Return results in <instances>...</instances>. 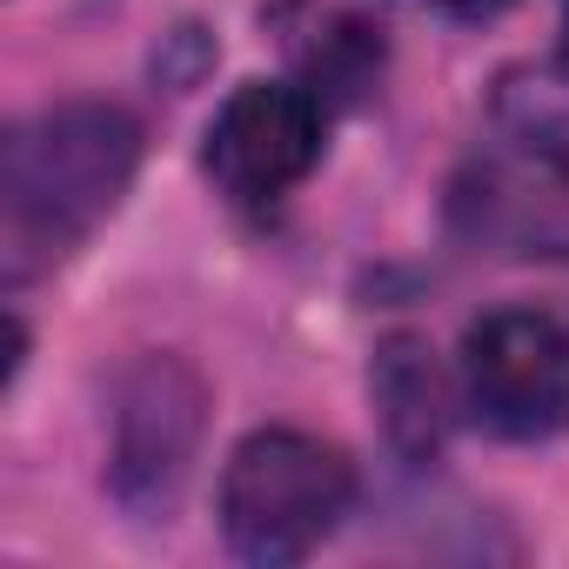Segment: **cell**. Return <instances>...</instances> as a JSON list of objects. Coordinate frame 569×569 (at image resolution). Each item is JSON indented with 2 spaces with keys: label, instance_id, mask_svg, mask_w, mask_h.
I'll list each match as a JSON object with an SVG mask.
<instances>
[{
  "label": "cell",
  "instance_id": "6da1fadb",
  "mask_svg": "<svg viewBox=\"0 0 569 569\" xmlns=\"http://www.w3.org/2000/svg\"><path fill=\"white\" fill-rule=\"evenodd\" d=\"M134 168H141V128L108 101H68L21 121L8 134V154H0L8 274L21 281L34 261H54L94 221H108Z\"/></svg>",
  "mask_w": 569,
  "mask_h": 569
},
{
  "label": "cell",
  "instance_id": "7a4b0ae2",
  "mask_svg": "<svg viewBox=\"0 0 569 569\" xmlns=\"http://www.w3.org/2000/svg\"><path fill=\"white\" fill-rule=\"evenodd\" d=\"M356 502V469L336 442L302 429H254L221 469V536L241 562L281 569L336 536Z\"/></svg>",
  "mask_w": 569,
  "mask_h": 569
},
{
  "label": "cell",
  "instance_id": "3957f363",
  "mask_svg": "<svg viewBox=\"0 0 569 569\" xmlns=\"http://www.w3.org/2000/svg\"><path fill=\"white\" fill-rule=\"evenodd\" d=\"M469 409L509 436L542 442L569 429V329L536 309H496L462 336Z\"/></svg>",
  "mask_w": 569,
  "mask_h": 569
},
{
  "label": "cell",
  "instance_id": "277c9868",
  "mask_svg": "<svg viewBox=\"0 0 569 569\" xmlns=\"http://www.w3.org/2000/svg\"><path fill=\"white\" fill-rule=\"evenodd\" d=\"M322 121H329V108L316 101V88L241 81L221 101V114L208 121L201 161L234 208H274L322 161Z\"/></svg>",
  "mask_w": 569,
  "mask_h": 569
},
{
  "label": "cell",
  "instance_id": "5b68a950",
  "mask_svg": "<svg viewBox=\"0 0 569 569\" xmlns=\"http://www.w3.org/2000/svg\"><path fill=\"white\" fill-rule=\"evenodd\" d=\"M449 214L469 241H482L496 254L569 268V141L522 134L516 148L482 154L456 181Z\"/></svg>",
  "mask_w": 569,
  "mask_h": 569
},
{
  "label": "cell",
  "instance_id": "8992f818",
  "mask_svg": "<svg viewBox=\"0 0 569 569\" xmlns=\"http://www.w3.org/2000/svg\"><path fill=\"white\" fill-rule=\"evenodd\" d=\"M201 416H208V389L188 362L174 356H148L128 369L121 382V409H114V462L108 482L134 516H168L194 449H201Z\"/></svg>",
  "mask_w": 569,
  "mask_h": 569
},
{
  "label": "cell",
  "instance_id": "52a82bcc",
  "mask_svg": "<svg viewBox=\"0 0 569 569\" xmlns=\"http://www.w3.org/2000/svg\"><path fill=\"white\" fill-rule=\"evenodd\" d=\"M376 402H382V429L409 462H429L449 442V376L436 369V349L422 336H389L376 356Z\"/></svg>",
  "mask_w": 569,
  "mask_h": 569
},
{
  "label": "cell",
  "instance_id": "ba28073f",
  "mask_svg": "<svg viewBox=\"0 0 569 569\" xmlns=\"http://www.w3.org/2000/svg\"><path fill=\"white\" fill-rule=\"evenodd\" d=\"M376 74H382V41H376V28H362V21H336V28L309 48V88H316L322 108L362 101V94L376 88Z\"/></svg>",
  "mask_w": 569,
  "mask_h": 569
},
{
  "label": "cell",
  "instance_id": "9c48e42d",
  "mask_svg": "<svg viewBox=\"0 0 569 569\" xmlns=\"http://www.w3.org/2000/svg\"><path fill=\"white\" fill-rule=\"evenodd\" d=\"M416 8L449 14V21H489V14H502V8H509V0H416Z\"/></svg>",
  "mask_w": 569,
  "mask_h": 569
}]
</instances>
